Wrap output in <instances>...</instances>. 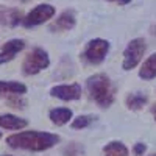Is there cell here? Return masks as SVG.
<instances>
[{"label": "cell", "mask_w": 156, "mask_h": 156, "mask_svg": "<svg viewBox=\"0 0 156 156\" xmlns=\"http://www.w3.org/2000/svg\"><path fill=\"white\" fill-rule=\"evenodd\" d=\"M145 156H156V153H148V154H145Z\"/></svg>", "instance_id": "24"}, {"label": "cell", "mask_w": 156, "mask_h": 156, "mask_svg": "<svg viewBox=\"0 0 156 156\" xmlns=\"http://www.w3.org/2000/svg\"><path fill=\"white\" fill-rule=\"evenodd\" d=\"M148 103V97L140 92V90H136V92H129L125 97V105L129 111H140L145 105Z\"/></svg>", "instance_id": "14"}, {"label": "cell", "mask_w": 156, "mask_h": 156, "mask_svg": "<svg viewBox=\"0 0 156 156\" xmlns=\"http://www.w3.org/2000/svg\"><path fill=\"white\" fill-rule=\"evenodd\" d=\"M55 12H56L55 6H51L48 3H41V5L34 6L27 16H23L22 25L25 28H33V27H37V25H42L44 22L53 17Z\"/></svg>", "instance_id": "6"}, {"label": "cell", "mask_w": 156, "mask_h": 156, "mask_svg": "<svg viewBox=\"0 0 156 156\" xmlns=\"http://www.w3.org/2000/svg\"><path fill=\"white\" fill-rule=\"evenodd\" d=\"M109 48H111V44L106 39H101V37L90 39L80 53V58L87 66H98V64H101L106 59Z\"/></svg>", "instance_id": "3"}, {"label": "cell", "mask_w": 156, "mask_h": 156, "mask_svg": "<svg viewBox=\"0 0 156 156\" xmlns=\"http://www.w3.org/2000/svg\"><path fill=\"white\" fill-rule=\"evenodd\" d=\"M28 126V120L22 119V117L16 115V114H0V128L2 129H8V131H20V129Z\"/></svg>", "instance_id": "11"}, {"label": "cell", "mask_w": 156, "mask_h": 156, "mask_svg": "<svg viewBox=\"0 0 156 156\" xmlns=\"http://www.w3.org/2000/svg\"><path fill=\"white\" fill-rule=\"evenodd\" d=\"M147 51V42L144 37H134L128 42V45L123 50V61L122 69L123 70H133L136 69L140 61L144 59V55Z\"/></svg>", "instance_id": "5"}, {"label": "cell", "mask_w": 156, "mask_h": 156, "mask_svg": "<svg viewBox=\"0 0 156 156\" xmlns=\"http://www.w3.org/2000/svg\"><path fill=\"white\" fill-rule=\"evenodd\" d=\"M151 112H153V117H154V122H156V105L151 108Z\"/></svg>", "instance_id": "23"}, {"label": "cell", "mask_w": 156, "mask_h": 156, "mask_svg": "<svg viewBox=\"0 0 156 156\" xmlns=\"http://www.w3.org/2000/svg\"><path fill=\"white\" fill-rule=\"evenodd\" d=\"M5 156H9V154H5Z\"/></svg>", "instance_id": "27"}, {"label": "cell", "mask_w": 156, "mask_h": 156, "mask_svg": "<svg viewBox=\"0 0 156 156\" xmlns=\"http://www.w3.org/2000/svg\"><path fill=\"white\" fill-rule=\"evenodd\" d=\"M64 156H84V147L78 142H70L67 147H64L62 150Z\"/></svg>", "instance_id": "18"}, {"label": "cell", "mask_w": 156, "mask_h": 156, "mask_svg": "<svg viewBox=\"0 0 156 156\" xmlns=\"http://www.w3.org/2000/svg\"><path fill=\"white\" fill-rule=\"evenodd\" d=\"M150 33H151V36H154V37H156V23H154L153 27L150 28Z\"/></svg>", "instance_id": "22"}, {"label": "cell", "mask_w": 156, "mask_h": 156, "mask_svg": "<svg viewBox=\"0 0 156 156\" xmlns=\"http://www.w3.org/2000/svg\"><path fill=\"white\" fill-rule=\"evenodd\" d=\"M61 142V136L48 131H19L6 137V144L14 150H27V151H45L53 148Z\"/></svg>", "instance_id": "1"}, {"label": "cell", "mask_w": 156, "mask_h": 156, "mask_svg": "<svg viewBox=\"0 0 156 156\" xmlns=\"http://www.w3.org/2000/svg\"><path fill=\"white\" fill-rule=\"evenodd\" d=\"M48 66H50L48 51L41 48V47H36L25 55L20 69H22V73L25 76H33V75H37L42 70L48 69Z\"/></svg>", "instance_id": "4"}, {"label": "cell", "mask_w": 156, "mask_h": 156, "mask_svg": "<svg viewBox=\"0 0 156 156\" xmlns=\"http://www.w3.org/2000/svg\"><path fill=\"white\" fill-rule=\"evenodd\" d=\"M76 25V16L73 9H66L48 25V30L51 33H62V31H69Z\"/></svg>", "instance_id": "8"}, {"label": "cell", "mask_w": 156, "mask_h": 156, "mask_svg": "<svg viewBox=\"0 0 156 156\" xmlns=\"http://www.w3.org/2000/svg\"><path fill=\"white\" fill-rule=\"evenodd\" d=\"M0 139H2V131H0Z\"/></svg>", "instance_id": "26"}, {"label": "cell", "mask_w": 156, "mask_h": 156, "mask_svg": "<svg viewBox=\"0 0 156 156\" xmlns=\"http://www.w3.org/2000/svg\"><path fill=\"white\" fill-rule=\"evenodd\" d=\"M101 156H129L128 147L120 140H111L103 147Z\"/></svg>", "instance_id": "16"}, {"label": "cell", "mask_w": 156, "mask_h": 156, "mask_svg": "<svg viewBox=\"0 0 156 156\" xmlns=\"http://www.w3.org/2000/svg\"><path fill=\"white\" fill-rule=\"evenodd\" d=\"M6 103L11 108H16V109H23L27 106V100L23 98V95H12V97L6 98Z\"/></svg>", "instance_id": "19"}, {"label": "cell", "mask_w": 156, "mask_h": 156, "mask_svg": "<svg viewBox=\"0 0 156 156\" xmlns=\"http://www.w3.org/2000/svg\"><path fill=\"white\" fill-rule=\"evenodd\" d=\"M23 14L20 9L6 8L0 5V28H14L22 23Z\"/></svg>", "instance_id": "10"}, {"label": "cell", "mask_w": 156, "mask_h": 156, "mask_svg": "<svg viewBox=\"0 0 156 156\" xmlns=\"http://www.w3.org/2000/svg\"><path fill=\"white\" fill-rule=\"evenodd\" d=\"M19 2H30V0H19Z\"/></svg>", "instance_id": "25"}, {"label": "cell", "mask_w": 156, "mask_h": 156, "mask_svg": "<svg viewBox=\"0 0 156 156\" xmlns=\"http://www.w3.org/2000/svg\"><path fill=\"white\" fill-rule=\"evenodd\" d=\"M83 94V89L78 83H70V84H56L50 89V95L53 98L62 100V101H75L80 100Z\"/></svg>", "instance_id": "7"}, {"label": "cell", "mask_w": 156, "mask_h": 156, "mask_svg": "<svg viewBox=\"0 0 156 156\" xmlns=\"http://www.w3.org/2000/svg\"><path fill=\"white\" fill-rule=\"evenodd\" d=\"M48 119L50 122L56 125V126H64L67 125L69 122H72L73 119V112L70 108H66V106H59V108H53L48 111Z\"/></svg>", "instance_id": "13"}, {"label": "cell", "mask_w": 156, "mask_h": 156, "mask_svg": "<svg viewBox=\"0 0 156 156\" xmlns=\"http://www.w3.org/2000/svg\"><path fill=\"white\" fill-rule=\"evenodd\" d=\"M27 86L20 81H5L0 80V98H9L12 95H25L27 94Z\"/></svg>", "instance_id": "12"}, {"label": "cell", "mask_w": 156, "mask_h": 156, "mask_svg": "<svg viewBox=\"0 0 156 156\" xmlns=\"http://www.w3.org/2000/svg\"><path fill=\"white\" fill-rule=\"evenodd\" d=\"M145 151H147V145L144 142H136L134 147H133L134 156H145Z\"/></svg>", "instance_id": "20"}, {"label": "cell", "mask_w": 156, "mask_h": 156, "mask_svg": "<svg viewBox=\"0 0 156 156\" xmlns=\"http://www.w3.org/2000/svg\"><path fill=\"white\" fill-rule=\"evenodd\" d=\"M86 90L89 98L103 109L109 108L115 100V87L106 73H94L86 80Z\"/></svg>", "instance_id": "2"}, {"label": "cell", "mask_w": 156, "mask_h": 156, "mask_svg": "<svg viewBox=\"0 0 156 156\" xmlns=\"http://www.w3.org/2000/svg\"><path fill=\"white\" fill-rule=\"evenodd\" d=\"M108 2H111V3H117V5H128L131 0H108Z\"/></svg>", "instance_id": "21"}, {"label": "cell", "mask_w": 156, "mask_h": 156, "mask_svg": "<svg viewBox=\"0 0 156 156\" xmlns=\"http://www.w3.org/2000/svg\"><path fill=\"white\" fill-rule=\"evenodd\" d=\"M23 48H25L23 39H9L8 42L3 44L2 50H0V64L11 62Z\"/></svg>", "instance_id": "9"}, {"label": "cell", "mask_w": 156, "mask_h": 156, "mask_svg": "<svg viewBox=\"0 0 156 156\" xmlns=\"http://www.w3.org/2000/svg\"><path fill=\"white\" fill-rule=\"evenodd\" d=\"M139 78L144 81H150L156 78V53H151L139 69Z\"/></svg>", "instance_id": "15"}, {"label": "cell", "mask_w": 156, "mask_h": 156, "mask_svg": "<svg viewBox=\"0 0 156 156\" xmlns=\"http://www.w3.org/2000/svg\"><path fill=\"white\" fill-rule=\"evenodd\" d=\"M95 119H97V117L94 114H80V115H76V117L72 119L70 126L73 129H84V128L92 125L95 122Z\"/></svg>", "instance_id": "17"}]
</instances>
